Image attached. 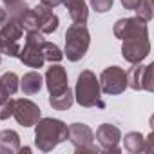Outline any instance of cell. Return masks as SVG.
<instances>
[{"mask_svg": "<svg viewBox=\"0 0 154 154\" xmlns=\"http://www.w3.org/2000/svg\"><path fill=\"white\" fill-rule=\"evenodd\" d=\"M91 4H93V8H94L98 13H105V11L111 9L112 0H91Z\"/></svg>", "mask_w": 154, "mask_h": 154, "instance_id": "24", "label": "cell"}, {"mask_svg": "<svg viewBox=\"0 0 154 154\" xmlns=\"http://www.w3.org/2000/svg\"><path fill=\"white\" fill-rule=\"evenodd\" d=\"M140 33L141 36L147 35V27L143 24L141 18H127V20H120L116 26H114V35L122 40H127V38H140Z\"/></svg>", "mask_w": 154, "mask_h": 154, "instance_id": "10", "label": "cell"}, {"mask_svg": "<svg viewBox=\"0 0 154 154\" xmlns=\"http://www.w3.org/2000/svg\"><path fill=\"white\" fill-rule=\"evenodd\" d=\"M102 87H103V93H107V94H118V93H122L127 87L125 71H122L116 65L107 67L102 72Z\"/></svg>", "mask_w": 154, "mask_h": 154, "instance_id": "6", "label": "cell"}, {"mask_svg": "<svg viewBox=\"0 0 154 154\" xmlns=\"http://www.w3.org/2000/svg\"><path fill=\"white\" fill-rule=\"evenodd\" d=\"M13 114L17 118V122L24 127H31L35 123H38L40 118V109L29 102V100H15V107H13Z\"/></svg>", "mask_w": 154, "mask_h": 154, "instance_id": "7", "label": "cell"}, {"mask_svg": "<svg viewBox=\"0 0 154 154\" xmlns=\"http://www.w3.org/2000/svg\"><path fill=\"white\" fill-rule=\"evenodd\" d=\"M42 53H44V60H51V62H60L62 60V53L58 49V45L54 44H49V42H44L42 44Z\"/></svg>", "mask_w": 154, "mask_h": 154, "instance_id": "19", "label": "cell"}, {"mask_svg": "<svg viewBox=\"0 0 154 154\" xmlns=\"http://www.w3.org/2000/svg\"><path fill=\"white\" fill-rule=\"evenodd\" d=\"M67 140V125L60 120L44 118L36 125V145L40 150H51L60 141Z\"/></svg>", "mask_w": 154, "mask_h": 154, "instance_id": "1", "label": "cell"}, {"mask_svg": "<svg viewBox=\"0 0 154 154\" xmlns=\"http://www.w3.org/2000/svg\"><path fill=\"white\" fill-rule=\"evenodd\" d=\"M42 44H44L42 35H40L38 31H29V35H27V38H26V45H24V49L18 53L20 60H22L26 65L33 67V69L42 67V63H44Z\"/></svg>", "mask_w": 154, "mask_h": 154, "instance_id": "4", "label": "cell"}, {"mask_svg": "<svg viewBox=\"0 0 154 154\" xmlns=\"http://www.w3.org/2000/svg\"><path fill=\"white\" fill-rule=\"evenodd\" d=\"M154 65H138L129 71V82L132 89H147L152 91V82H150V74H152Z\"/></svg>", "mask_w": 154, "mask_h": 154, "instance_id": "11", "label": "cell"}, {"mask_svg": "<svg viewBox=\"0 0 154 154\" xmlns=\"http://www.w3.org/2000/svg\"><path fill=\"white\" fill-rule=\"evenodd\" d=\"M6 17H8V13H6L4 9H0V24H2V22L6 20Z\"/></svg>", "mask_w": 154, "mask_h": 154, "instance_id": "28", "label": "cell"}, {"mask_svg": "<svg viewBox=\"0 0 154 154\" xmlns=\"http://www.w3.org/2000/svg\"><path fill=\"white\" fill-rule=\"evenodd\" d=\"M96 138L100 140V143L103 145V149H112V150H118L116 149V143L120 140V131L109 123H103L98 131H96Z\"/></svg>", "mask_w": 154, "mask_h": 154, "instance_id": "14", "label": "cell"}, {"mask_svg": "<svg viewBox=\"0 0 154 154\" xmlns=\"http://www.w3.org/2000/svg\"><path fill=\"white\" fill-rule=\"evenodd\" d=\"M0 84H2L4 89L9 93V96L15 94L17 89H18V78H17V74H15V72H6L2 78H0Z\"/></svg>", "mask_w": 154, "mask_h": 154, "instance_id": "20", "label": "cell"}, {"mask_svg": "<svg viewBox=\"0 0 154 154\" xmlns=\"http://www.w3.org/2000/svg\"><path fill=\"white\" fill-rule=\"evenodd\" d=\"M4 2H9V0H4Z\"/></svg>", "mask_w": 154, "mask_h": 154, "instance_id": "29", "label": "cell"}, {"mask_svg": "<svg viewBox=\"0 0 154 154\" xmlns=\"http://www.w3.org/2000/svg\"><path fill=\"white\" fill-rule=\"evenodd\" d=\"M40 87H42V76L38 72L33 71V72L24 74V78H22V91L26 94H35V93L40 91Z\"/></svg>", "mask_w": 154, "mask_h": 154, "instance_id": "16", "label": "cell"}, {"mask_svg": "<svg viewBox=\"0 0 154 154\" xmlns=\"http://www.w3.org/2000/svg\"><path fill=\"white\" fill-rule=\"evenodd\" d=\"M123 58L129 60L131 63H138L141 62L147 54H149V40L147 36H140V38H127L123 42Z\"/></svg>", "mask_w": 154, "mask_h": 154, "instance_id": "8", "label": "cell"}, {"mask_svg": "<svg viewBox=\"0 0 154 154\" xmlns=\"http://www.w3.org/2000/svg\"><path fill=\"white\" fill-rule=\"evenodd\" d=\"M35 18H36V29L40 33H53L58 27L56 15H53V11L47 9L45 6H40L35 9Z\"/></svg>", "mask_w": 154, "mask_h": 154, "instance_id": "13", "label": "cell"}, {"mask_svg": "<svg viewBox=\"0 0 154 154\" xmlns=\"http://www.w3.org/2000/svg\"><path fill=\"white\" fill-rule=\"evenodd\" d=\"M62 4L67 6L69 15L74 24H85L87 20V8L84 0H62Z\"/></svg>", "mask_w": 154, "mask_h": 154, "instance_id": "15", "label": "cell"}, {"mask_svg": "<svg viewBox=\"0 0 154 154\" xmlns=\"http://www.w3.org/2000/svg\"><path fill=\"white\" fill-rule=\"evenodd\" d=\"M140 2H141V0H122V4H123L127 9H136Z\"/></svg>", "mask_w": 154, "mask_h": 154, "instance_id": "25", "label": "cell"}, {"mask_svg": "<svg viewBox=\"0 0 154 154\" xmlns=\"http://www.w3.org/2000/svg\"><path fill=\"white\" fill-rule=\"evenodd\" d=\"M45 80H47V89H49L51 96L67 89V74H65L63 67H60V65H53L47 69Z\"/></svg>", "mask_w": 154, "mask_h": 154, "instance_id": "12", "label": "cell"}, {"mask_svg": "<svg viewBox=\"0 0 154 154\" xmlns=\"http://www.w3.org/2000/svg\"><path fill=\"white\" fill-rule=\"evenodd\" d=\"M89 47V33L84 24H72L65 33V54L71 62L80 60Z\"/></svg>", "mask_w": 154, "mask_h": 154, "instance_id": "3", "label": "cell"}, {"mask_svg": "<svg viewBox=\"0 0 154 154\" xmlns=\"http://www.w3.org/2000/svg\"><path fill=\"white\" fill-rule=\"evenodd\" d=\"M67 138L74 143V149H76V150H84V149L94 150V145H93V132H91V129L85 127L84 123H72L71 127H67Z\"/></svg>", "mask_w": 154, "mask_h": 154, "instance_id": "9", "label": "cell"}, {"mask_svg": "<svg viewBox=\"0 0 154 154\" xmlns=\"http://www.w3.org/2000/svg\"><path fill=\"white\" fill-rule=\"evenodd\" d=\"M76 100L84 107H103L105 103L100 100V87L96 82V76L91 71H84L78 76V84H76Z\"/></svg>", "mask_w": 154, "mask_h": 154, "instance_id": "2", "label": "cell"}, {"mask_svg": "<svg viewBox=\"0 0 154 154\" xmlns=\"http://www.w3.org/2000/svg\"><path fill=\"white\" fill-rule=\"evenodd\" d=\"M136 11H138V17H140V18L150 20V17H152V11H150V0H141V2L138 4V8H136Z\"/></svg>", "mask_w": 154, "mask_h": 154, "instance_id": "22", "label": "cell"}, {"mask_svg": "<svg viewBox=\"0 0 154 154\" xmlns=\"http://www.w3.org/2000/svg\"><path fill=\"white\" fill-rule=\"evenodd\" d=\"M141 140H143V138H141L138 132H131V134H127V136H125V147H127V150H131V152L140 150Z\"/></svg>", "mask_w": 154, "mask_h": 154, "instance_id": "21", "label": "cell"}, {"mask_svg": "<svg viewBox=\"0 0 154 154\" xmlns=\"http://www.w3.org/2000/svg\"><path fill=\"white\" fill-rule=\"evenodd\" d=\"M8 98H9V93L4 89V85H2V84H0V103H4Z\"/></svg>", "mask_w": 154, "mask_h": 154, "instance_id": "27", "label": "cell"}, {"mask_svg": "<svg viewBox=\"0 0 154 154\" xmlns=\"http://www.w3.org/2000/svg\"><path fill=\"white\" fill-rule=\"evenodd\" d=\"M0 145H4V150H18V136L13 131L0 132Z\"/></svg>", "mask_w": 154, "mask_h": 154, "instance_id": "18", "label": "cell"}, {"mask_svg": "<svg viewBox=\"0 0 154 154\" xmlns=\"http://www.w3.org/2000/svg\"><path fill=\"white\" fill-rule=\"evenodd\" d=\"M58 4H62V0H42V6H45V8H54Z\"/></svg>", "mask_w": 154, "mask_h": 154, "instance_id": "26", "label": "cell"}, {"mask_svg": "<svg viewBox=\"0 0 154 154\" xmlns=\"http://www.w3.org/2000/svg\"><path fill=\"white\" fill-rule=\"evenodd\" d=\"M22 36V27L18 24V20L9 18V22H6V26L0 31V51L9 54V56H18L20 47H18V40Z\"/></svg>", "mask_w": 154, "mask_h": 154, "instance_id": "5", "label": "cell"}, {"mask_svg": "<svg viewBox=\"0 0 154 154\" xmlns=\"http://www.w3.org/2000/svg\"><path fill=\"white\" fill-rule=\"evenodd\" d=\"M13 107H15V100H6L4 103H0V120H6L8 116H11Z\"/></svg>", "mask_w": 154, "mask_h": 154, "instance_id": "23", "label": "cell"}, {"mask_svg": "<svg viewBox=\"0 0 154 154\" xmlns=\"http://www.w3.org/2000/svg\"><path fill=\"white\" fill-rule=\"evenodd\" d=\"M49 102H51V105H53L54 109H58V111L69 109V107L72 105V93H71V89L67 87V89H63L62 93L53 94V96L49 98Z\"/></svg>", "mask_w": 154, "mask_h": 154, "instance_id": "17", "label": "cell"}]
</instances>
